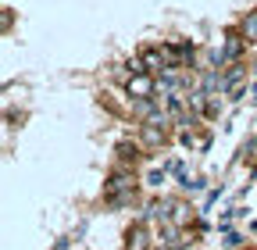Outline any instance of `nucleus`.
Returning a JSON list of instances; mask_svg holds the SVG:
<instances>
[{
	"instance_id": "obj_1",
	"label": "nucleus",
	"mask_w": 257,
	"mask_h": 250,
	"mask_svg": "<svg viewBox=\"0 0 257 250\" xmlns=\"http://www.w3.org/2000/svg\"><path fill=\"white\" fill-rule=\"evenodd\" d=\"M150 89H154V82H150L147 75H140V72H136L133 79H128V93H133V97H147Z\"/></svg>"
},
{
	"instance_id": "obj_2",
	"label": "nucleus",
	"mask_w": 257,
	"mask_h": 250,
	"mask_svg": "<svg viewBox=\"0 0 257 250\" xmlns=\"http://www.w3.org/2000/svg\"><path fill=\"white\" fill-rule=\"evenodd\" d=\"M243 36H246V40H257V11L246 15V22H243Z\"/></svg>"
}]
</instances>
